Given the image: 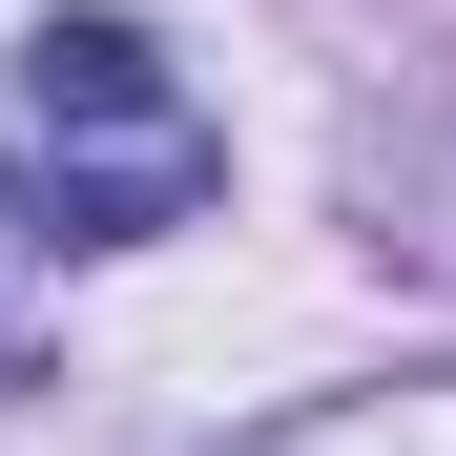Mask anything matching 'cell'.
<instances>
[{"instance_id":"cell-2","label":"cell","mask_w":456,"mask_h":456,"mask_svg":"<svg viewBox=\"0 0 456 456\" xmlns=\"http://www.w3.org/2000/svg\"><path fill=\"white\" fill-rule=\"evenodd\" d=\"M249 456H456V373H395V395H332V415H290Z\"/></svg>"},{"instance_id":"cell-3","label":"cell","mask_w":456,"mask_h":456,"mask_svg":"<svg viewBox=\"0 0 456 456\" xmlns=\"http://www.w3.org/2000/svg\"><path fill=\"white\" fill-rule=\"evenodd\" d=\"M0 373H21V290H0Z\"/></svg>"},{"instance_id":"cell-1","label":"cell","mask_w":456,"mask_h":456,"mask_svg":"<svg viewBox=\"0 0 456 456\" xmlns=\"http://www.w3.org/2000/svg\"><path fill=\"white\" fill-rule=\"evenodd\" d=\"M21 187H42L62 249H145V228H187L228 187V125L187 104V62L145 42V21L84 0V21L21 42Z\"/></svg>"}]
</instances>
